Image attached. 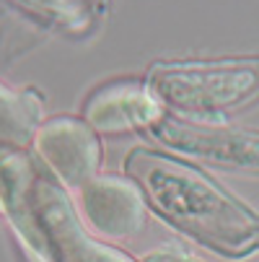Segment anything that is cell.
<instances>
[{
  "label": "cell",
  "mask_w": 259,
  "mask_h": 262,
  "mask_svg": "<svg viewBox=\"0 0 259 262\" xmlns=\"http://www.w3.org/2000/svg\"><path fill=\"white\" fill-rule=\"evenodd\" d=\"M137 262H205V259H200L197 254L181 249V247H176V244H163V247H158V249L145 252Z\"/></svg>",
  "instance_id": "cell-9"
},
{
  "label": "cell",
  "mask_w": 259,
  "mask_h": 262,
  "mask_svg": "<svg viewBox=\"0 0 259 262\" xmlns=\"http://www.w3.org/2000/svg\"><path fill=\"white\" fill-rule=\"evenodd\" d=\"M156 143L169 151L207 166L259 177V130L215 122H192L163 115L151 130Z\"/></svg>",
  "instance_id": "cell-4"
},
{
  "label": "cell",
  "mask_w": 259,
  "mask_h": 262,
  "mask_svg": "<svg viewBox=\"0 0 259 262\" xmlns=\"http://www.w3.org/2000/svg\"><path fill=\"white\" fill-rule=\"evenodd\" d=\"M31 148L44 174H50L65 190H83L99 174L101 143L83 117H52L36 130Z\"/></svg>",
  "instance_id": "cell-5"
},
{
  "label": "cell",
  "mask_w": 259,
  "mask_h": 262,
  "mask_svg": "<svg viewBox=\"0 0 259 262\" xmlns=\"http://www.w3.org/2000/svg\"><path fill=\"white\" fill-rule=\"evenodd\" d=\"M145 86L163 109H171V117L220 120L259 101V55L156 62Z\"/></svg>",
  "instance_id": "cell-3"
},
{
  "label": "cell",
  "mask_w": 259,
  "mask_h": 262,
  "mask_svg": "<svg viewBox=\"0 0 259 262\" xmlns=\"http://www.w3.org/2000/svg\"><path fill=\"white\" fill-rule=\"evenodd\" d=\"M125 174L143 190L148 208L184 236L228 259L259 252V215L192 164L135 148L125 159Z\"/></svg>",
  "instance_id": "cell-1"
},
{
  "label": "cell",
  "mask_w": 259,
  "mask_h": 262,
  "mask_svg": "<svg viewBox=\"0 0 259 262\" xmlns=\"http://www.w3.org/2000/svg\"><path fill=\"white\" fill-rule=\"evenodd\" d=\"M0 213L8 215L29 262H137L93 236L70 192L23 151L0 148Z\"/></svg>",
  "instance_id": "cell-2"
},
{
  "label": "cell",
  "mask_w": 259,
  "mask_h": 262,
  "mask_svg": "<svg viewBox=\"0 0 259 262\" xmlns=\"http://www.w3.org/2000/svg\"><path fill=\"white\" fill-rule=\"evenodd\" d=\"M42 125V99L34 91H13L0 83V148L23 151Z\"/></svg>",
  "instance_id": "cell-8"
},
{
  "label": "cell",
  "mask_w": 259,
  "mask_h": 262,
  "mask_svg": "<svg viewBox=\"0 0 259 262\" xmlns=\"http://www.w3.org/2000/svg\"><path fill=\"white\" fill-rule=\"evenodd\" d=\"M166 109L145 81H112L91 91L83 101V122L96 135H122L151 130Z\"/></svg>",
  "instance_id": "cell-7"
},
{
  "label": "cell",
  "mask_w": 259,
  "mask_h": 262,
  "mask_svg": "<svg viewBox=\"0 0 259 262\" xmlns=\"http://www.w3.org/2000/svg\"><path fill=\"white\" fill-rule=\"evenodd\" d=\"M81 218L104 242L135 239L148 221L145 195L127 174H96L81 190Z\"/></svg>",
  "instance_id": "cell-6"
}]
</instances>
